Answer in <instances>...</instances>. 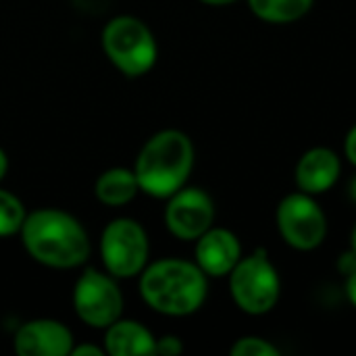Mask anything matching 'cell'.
<instances>
[{
    "mask_svg": "<svg viewBox=\"0 0 356 356\" xmlns=\"http://www.w3.org/2000/svg\"><path fill=\"white\" fill-rule=\"evenodd\" d=\"M156 336L136 319L119 317L104 330L102 348L108 356L154 355Z\"/></svg>",
    "mask_w": 356,
    "mask_h": 356,
    "instance_id": "cell-13",
    "label": "cell"
},
{
    "mask_svg": "<svg viewBox=\"0 0 356 356\" xmlns=\"http://www.w3.org/2000/svg\"><path fill=\"white\" fill-rule=\"evenodd\" d=\"M19 238L31 261L56 271L79 269L92 254V242L83 223L54 207L27 213Z\"/></svg>",
    "mask_w": 356,
    "mask_h": 356,
    "instance_id": "cell-1",
    "label": "cell"
},
{
    "mask_svg": "<svg viewBox=\"0 0 356 356\" xmlns=\"http://www.w3.org/2000/svg\"><path fill=\"white\" fill-rule=\"evenodd\" d=\"M184 353V342L179 336L175 334H165L161 338H156V344H154V355L163 356H177Z\"/></svg>",
    "mask_w": 356,
    "mask_h": 356,
    "instance_id": "cell-18",
    "label": "cell"
},
{
    "mask_svg": "<svg viewBox=\"0 0 356 356\" xmlns=\"http://www.w3.org/2000/svg\"><path fill=\"white\" fill-rule=\"evenodd\" d=\"M336 271L342 275V277H348L350 273L356 271V252L348 246V250L340 252L338 259H336Z\"/></svg>",
    "mask_w": 356,
    "mask_h": 356,
    "instance_id": "cell-19",
    "label": "cell"
},
{
    "mask_svg": "<svg viewBox=\"0 0 356 356\" xmlns=\"http://www.w3.org/2000/svg\"><path fill=\"white\" fill-rule=\"evenodd\" d=\"M232 356H280V348L269 342L267 338L261 336H242L238 338L232 348H229Z\"/></svg>",
    "mask_w": 356,
    "mask_h": 356,
    "instance_id": "cell-17",
    "label": "cell"
},
{
    "mask_svg": "<svg viewBox=\"0 0 356 356\" xmlns=\"http://www.w3.org/2000/svg\"><path fill=\"white\" fill-rule=\"evenodd\" d=\"M73 344L71 330L50 317L25 321L13 336V350L19 356H69Z\"/></svg>",
    "mask_w": 356,
    "mask_h": 356,
    "instance_id": "cell-10",
    "label": "cell"
},
{
    "mask_svg": "<svg viewBox=\"0 0 356 356\" xmlns=\"http://www.w3.org/2000/svg\"><path fill=\"white\" fill-rule=\"evenodd\" d=\"M8 167H10V163H8V154L4 152V148L0 146V184H2V179L6 177V173H8Z\"/></svg>",
    "mask_w": 356,
    "mask_h": 356,
    "instance_id": "cell-23",
    "label": "cell"
},
{
    "mask_svg": "<svg viewBox=\"0 0 356 356\" xmlns=\"http://www.w3.org/2000/svg\"><path fill=\"white\" fill-rule=\"evenodd\" d=\"M69 356H104V348L100 344H73Z\"/></svg>",
    "mask_w": 356,
    "mask_h": 356,
    "instance_id": "cell-21",
    "label": "cell"
},
{
    "mask_svg": "<svg viewBox=\"0 0 356 356\" xmlns=\"http://www.w3.org/2000/svg\"><path fill=\"white\" fill-rule=\"evenodd\" d=\"M140 186L134 169L129 167H111L102 171L94 181V196L100 204L108 209H119L136 200Z\"/></svg>",
    "mask_w": 356,
    "mask_h": 356,
    "instance_id": "cell-14",
    "label": "cell"
},
{
    "mask_svg": "<svg viewBox=\"0 0 356 356\" xmlns=\"http://www.w3.org/2000/svg\"><path fill=\"white\" fill-rule=\"evenodd\" d=\"M138 290L150 311L163 317H190L209 298V277L194 261L167 257L144 267Z\"/></svg>",
    "mask_w": 356,
    "mask_h": 356,
    "instance_id": "cell-2",
    "label": "cell"
},
{
    "mask_svg": "<svg viewBox=\"0 0 356 356\" xmlns=\"http://www.w3.org/2000/svg\"><path fill=\"white\" fill-rule=\"evenodd\" d=\"M346 282H344V292H346V298H348V302L353 305L356 309V271L355 273H350L348 277H344Z\"/></svg>",
    "mask_w": 356,
    "mask_h": 356,
    "instance_id": "cell-22",
    "label": "cell"
},
{
    "mask_svg": "<svg viewBox=\"0 0 356 356\" xmlns=\"http://www.w3.org/2000/svg\"><path fill=\"white\" fill-rule=\"evenodd\" d=\"M353 250L356 252V223H355V227H353V232H350V244H348Z\"/></svg>",
    "mask_w": 356,
    "mask_h": 356,
    "instance_id": "cell-26",
    "label": "cell"
},
{
    "mask_svg": "<svg viewBox=\"0 0 356 356\" xmlns=\"http://www.w3.org/2000/svg\"><path fill=\"white\" fill-rule=\"evenodd\" d=\"M111 65L125 77H144L159 60V44L152 29L134 15H117L106 21L100 35Z\"/></svg>",
    "mask_w": 356,
    "mask_h": 356,
    "instance_id": "cell-4",
    "label": "cell"
},
{
    "mask_svg": "<svg viewBox=\"0 0 356 356\" xmlns=\"http://www.w3.org/2000/svg\"><path fill=\"white\" fill-rule=\"evenodd\" d=\"M71 302L77 319L98 332H104L111 323L123 317L125 307L119 280L96 267H86L77 275Z\"/></svg>",
    "mask_w": 356,
    "mask_h": 356,
    "instance_id": "cell-8",
    "label": "cell"
},
{
    "mask_svg": "<svg viewBox=\"0 0 356 356\" xmlns=\"http://www.w3.org/2000/svg\"><path fill=\"white\" fill-rule=\"evenodd\" d=\"M198 2H202L207 6H229V4H234L238 0H198Z\"/></svg>",
    "mask_w": 356,
    "mask_h": 356,
    "instance_id": "cell-25",
    "label": "cell"
},
{
    "mask_svg": "<svg viewBox=\"0 0 356 356\" xmlns=\"http://www.w3.org/2000/svg\"><path fill=\"white\" fill-rule=\"evenodd\" d=\"M275 227L286 246L298 252H313L330 232L327 215L317 202V196L300 190L286 194L275 209Z\"/></svg>",
    "mask_w": 356,
    "mask_h": 356,
    "instance_id": "cell-7",
    "label": "cell"
},
{
    "mask_svg": "<svg viewBox=\"0 0 356 356\" xmlns=\"http://www.w3.org/2000/svg\"><path fill=\"white\" fill-rule=\"evenodd\" d=\"M246 2L257 19L275 25H288L305 19L315 4V0H246Z\"/></svg>",
    "mask_w": 356,
    "mask_h": 356,
    "instance_id": "cell-15",
    "label": "cell"
},
{
    "mask_svg": "<svg viewBox=\"0 0 356 356\" xmlns=\"http://www.w3.org/2000/svg\"><path fill=\"white\" fill-rule=\"evenodd\" d=\"M344 156L353 167H356V123L348 129L344 138Z\"/></svg>",
    "mask_w": 356,
    "mask_h": 356,
    "instance_id": "cell-20",
    "label": "cell"
},
{
    "mask_svg": "<svg viewBox=\"0 0 356 356\" xmlns=\"http://www.w3.org/2000/svg\"><path fill=\"white\" fill-rule=\"evenodd\" d=\"M346 196H348V200L356 204V173L350 177V181H348V186H346Z\"/></svg>",
    "mask_w": 356,
    "mask_h": 356,
    "instance_id": "cell-24",
    "label": "cell"
},
{
    "mask_svg": "<svg viewBox=\"0 0 356 356\" xmlns=\"http://www.w3.org/2000/svg\"><path fill=\"white\" fill-rule=\"evenodd\" d=\"M25 217H27V209L23 200L10 190L0 188V238L19 236Z\"/></svg>",
    "mask_w": 356,
    "mask_h": 356,
    "instance_id": "cell-16",
    "label": "cell"
},
{
    "mask_svg": "<svg viewBox=\"0 0 356 356\" xmlns=\"http://www.w3.org/2000/svg\"><path fill=\"white\" fill-rule=\"evenodd\" d=\"M102 269L113 277L134 280L150 263V238L134 217L111 219L100 234Z\"/></svg>",
    "mask_w": 356,
    "mask_h": 356,
    "instance_id": "cell-6",
    "label": "cell"
},
{
    "mask_svg": "<svg viewBox=\"0 0 356 356\" xmlns=\"http://www.w3.org/2000/svg\"><path fill=\"white\" fill-rule=\"evenodd\" d=\"M225 280L234 305L244 315L263 317L282 298V277L265 248L244 254Z\"/></svg>",
    "mask_w": 356,
    "mask_h": 356,
    "instance_id": "cell-5",
    "label": "cell"
},
{
    "mask_svg": "<svg viewBox=\"0 0 356 356\" xmlns=\"http://www.w3.org/2000/svg\"><path fill=\"white\" fill-rule=\"evenodd\" d=\"M342 177V159L334 148L313 146L302 152L294 167V184L296 190L321 196L330 192Z\"/></svg>",
    "mask_w": 356,
    "mask_h": 356,
    "instance_id": "cell-12",
    "label": "cell"
},
{
    "mask_svg": "<svg viewBox=\"0 0 356 356\" xmlns=\"http://www.w3.org/2000/svg\"><path fill=\"white\" fill-rule=\"evenodd\" d=\"M194 163L196 148L186 131L167 127L152 134L142 144L134 163L140 192L156 200H167L188 186Z\"/></svg>",
    "mask_w": 356,
    "mask_h": 356,
    "instance_id": "cell-3",
    "label": "cell"
},
{
    "mask_svg": "<svg viewBox=\"0 0 356 356\" xmlns=\"http://www.w3.org/2000/svg\"><path fill=\"white\" fill-rule=\"evenodd\" d=\"M244 257L240 238L227 229L213 225L194 242V263L209 280H223Z\"/></svg>",
    "mask_w": 356,
    "mask_h": 356,
    "instance_id": "cell-11",
    "label": "cell"
},
{
    "mask_svg": "<svg viewBox=\"0 0 356 356\" xmlns=\"http://www.w3.org/2000/svg\"><path fill=\"white\" fill-rule=\"evenodd\" d=\"M163 223L179 242H196L215 225L217 207L213 196L198 186H184L165 200Z\"/></svg>",
    "mask_w": 356,
    "mask_h": 356,
    "instance_id": "cell-9",
    "label": "cell"
}]
</instances>
